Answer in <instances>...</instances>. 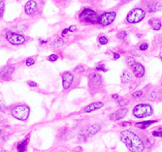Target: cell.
<instances>
[{
	"instance_id": "obj_4",
	"label": "cell",
	"mask_w": 162,
	"mask_h": 152,
	"mask_svg": "<svg viewBox=\"0 0 162 152\" xmlns=\"http://www.w3.org/2000/svg\"><path fill=\"white\" fill-rule=\"evenodd\" d=\"M133 114L137 118H143L152 114V108L147 104H139L133 109Z\"/></svg>"
},
{
	"instance_id": "obj_35",
	"label": "cell",
	"mask_w": 162,
	"mask_h": 152,
	"mask_svg": "<svg viewBox=\"0 0 162 152\" xmlns=\"http://www.w3.org/2000/svg\"><path fill=\"white\" fill-rule=\"evenodd\" d=\"M75 30H76V26H75V25H71V26H69V27H68V31H75Z\"/></svg>"
},
{
	"instance_id": "obj_36",
	"label": "cell",
	"mask_w": 162,
	"mask_h": 152,
	"mask_svg": "<svg viewBox=\"0 0 162 152\" xmlns=\"http://www.w3.org/2000/svg\"><path fill=\"white\" fill-rule=\"evenodd\" d=\"M28 85H29V86H32V87H36V86H37V83H34V81H29V83H28Z\"/></svg>"
},
{
	"instance_id": "obj_1",
	"label": "cell",
	"mask_w": 162,
	"mask_h": 152,
	"mask_svg": "<svg viewBox=\"0 0 162 152\" xmlns=\"http://www.w3.org/2000/svg\"><path fill=\"white\" fill-rule=\"evenodd\" d=\"M120 140L124 144L127 146L131 152H143L144 150V142L135 133L132 131L125 130L121 132Z\"/></svg>"
},
{
	"instance_id": "obj_9",
	"label": "cell",
	"mask_w": 162,
	"mask_h": 152,
	"mask_svg": "<svg viewBox=\"0 0 162 152\" xmlns=\"http://www.w3.org/2000/svg\"><path fill=\"white\" fill-rule=\"evenodd\" d=\"M15 67L13 65H7L4 66L3 68L0 69V78L4 80H9L11 78V76L14 73Z\"/></svg>"
},
{
	"instance_id": "obj_24",
	"label": "cell",
	"mask_w": 162,
	"mask_h": 152,
	"mask_svg": "<svg viewBox=\"0 0 162 152\" xmlns=\"http://www.w3.org/2000/svg\"><path fill=\"white\" fill-rule=\"evenodd\" d=\"M7 109V105L5 104L4 101H0V111L4 112Z\"/></svg>"
},
{
	"instance_id": "obj_14",
	"label": "cell",
	"mask_w": 162,
	"mask_h": 152,
	"mask_svg": "<svg viewBox=\"0 0 162 152\" xmlns=\"http://www.w3.org/2000/svg\"><path fill=\"white\" fill-rule=\"evenodd\" d=\"M145 5H146L147 11L149 13H155L157 11L161 10L162 8L160 3H157V2L153 1V0H147V3Z\"/></svg>"
},
{
	"instance_id": "obj_29",
	"label": "cell",
	"mask_w": 162,
	"mask_h": 152,
	"mask_svg": "<svg viewBox=\"0 0 162 152\" xmlns=\"http://www.w3.org/2000/svg\"><path fill=\"white\" fill-rule=\"evenodd\" d=\"M84 66H83V65H80V66H78L77 67V68L75 69V71L76 72H78V73H83L84 71Z\"/></svg>"
},
{
	"instance_id": "obj_17",
	"label": "cell",
	"mask_w": 162,
	"mask_h": 152,
	"mask_svg": "<svg viewBox=\"0 0 162 152\" xmlns=\"http://www.w3.org/2000/svg\"><path fill=\"white\" fill-rule=\"evenodd\" d=\"M149 23L153 30H160V28L162 26L160 19H150Z\"/></svg>"
},
{
	"instance_id": "obj_31",
	"label": "cell",
	"mask_w": 162,
	"mask_h": 152,
	"mask_svg": "<svg viewBox=\"0 0 162 152\" xmlns=\"http://www.w3.org/2000/svg\"><path fill=\"white\" fill-rule=\"evenodd\" d=\"M147 49H149V45L147 43H143L140 46V50H147Z\"/></svg>"
},
{
	"instance_id": "obj_41",
	"label": "cell",
	"mask_w": 162,
	"mask_h": 152,
	"mask_svg": "<svg viewBox=\"0 0 162 152\" xmlns=\"http://www.w3.org/2000/svg\"><path fill=\"white\" fill-rule=\"evenodd\" d=\"M160 59H161V61H162V47H161V50H160Z\"/></svg>"
},
{
	"instance_id": "obj_19",
	"label": "cell",
	"mask_w": 162,
	"mask_h": 152,
	"mask_svg": "<svg viewBox=\"0 0 162 152\" xmlns=\"http://www.w3.org/2000/svg\"><path fill=\"white\" fill-rule=\"evenodd\" d=\"M131 78H132V76L130 74V72L124 71L123 73V75H121V81H123V83H128L131 81Z\"/></svg>"
},
{
	"instance_id": "obj_43",
	"label": "cell",
	"mask_w": 162,
	"mask_h": 152,
	"mask_svg": "<svg viewBox=\"0 0 162 152\" xmlns=\"http://www.w3.org/2000/svg\"><path fill=\"white\" fill-rule=\"evenodd\" d=\"M0 135H1V130H0Z\"/></svg>"
},
{
	"instance_id": "obj_18",
	"label": "cell",
	"mask_w": 162,
	"mask_h": 152,
	"mask_svg": "<svg viewBox=\"0 0 162 152\" xmlns=\"http://www.w3.org/2000/svg\"><path fill=\"white\" fill-rule=\"evenodd\" d=\"M27 144H28V138H26L24 140L19 142L18 146H17V149H18L19 152H24L27 148Z\"/></svg>"
},
{
	"instance_id": "obj_42",
	"label": "cell",
	"mask_w": 162,
	"mask_h": 152,
	"mask_svg": "<svg viewBox=\"0 0 162 152\" xmlns=\"http://www.w3.org/2000/svg\"><path fill=\"white\" fill-rule=\"evenodd\" d=\"M0 152H5L4 149H0Z\"/></svg>"
},
{
	"instance_id": "obj_3",
	"label": "cell",
	"mask_w": 162,
	"mask_h": 152,
	"mask_svg": "<svg viewBox=\"0 0 162 152\" xmlns=\"http://www.w3.org/2000/svg\"><path fill=\"white\" fill-rule=\"evenodd\" d=\"M30 113V109L29 107L25 105H19L16 106L15 108L12 109V115L18 120L25 121L29 116Z\"/></svg>"
},
{
	"instance_id": "obj_39",
	"label": "cell",
	"mask_w": 162,
	"mask_h": 152,
	"mask_svg": "<svg viewBox=\"0 0 162 152\" xmlns=\"http://www.w3.org/2000/svg\"><path fill=\"white\" fill-rule=\"evenodd\" d=\"M67 32H68V28H66V29H63V31H62V36H64Z\"/></svg>"
},
{
	"instance_id": "obj_23",
	"label": "cell",
	"mask_w": 162,
	"mask_h": 152,
	"mask_svg": "<svg viewBox=\"0 0 162 152\" xmlns=\"http://www.w3.org/2000/svg\"><path fill=\"white\" fill-rule=\"evenodd\" d=\"M34 63H35V60H34V58H32V57L27 58L26 61H25V65L26 66H32Z\"/></svg>"
},
{
	"instance_id": "obj_5",
	"label": "cell",
	"mask_w": 162,
	"mask_h": 152,
	"mask_svg": "<svg viewBox=\"0 0 162 152\" xmlns=\"http://www.w3.org/2000/svg\"><path fill=\"white\" fill-rule=\"evenodd\" d=\"M146 16V12L141 9V8H135L130 12L126 17V21L128 23H138L141 21H143V19Z\"/></svg>"
},
{
	"instance_id": "obj_13",
	"label": "cell",
	"mask_w": 162,
	"mask_h": 152,
	"mask_svg": "<svg viewBox=\"0 0 162 152\" xmlns=\"http://www.w3.org/2000/svg\"><path fill=\"white\" fill-rule=\"evenodd\" d=\"M130 67H131L133 73H134L135 76L137 78H142L145 75V68H144V66L142 65V64L136 62V61H135V62L133 63Z\"/></svg>"
},
{
	"instance_id": "obj_11",
	"label": "cell",
	"mask_w": 162,
	"mask_h": 152,
	"mask_svg": "<svg viewBox=\"0 0 162 152\" xmlns=\"http://www.w3.org/2000/svg\"><path fill=\"white\" fill-rule=\"evenodd\" d=\"M74 77L73 74L70 72H65L62 74V85H63L64 89H68L70 88V86L72 85Z\"/></svg>"
},
{
	"instance_id": "obj_28",
	"label": "cell",
	"mask_w": 162,
	"mask_h": 152,
	"mask_svg": "<svg viewBox=\"0 0 162 152\" xmlns=\"http://www.w3.org/2000/svg\"><path fill=\"white\" fill-rule=\"evenodd\" d=\"M58 59V55L56 54H52L49 56V60L51 61V62H53V61H56Z\"/></svg>"
},
{
	"instance_id": "obj_25",
	"label": "cell",
	"mask_w": 162,
	"mask_h": 152,
	"mask_svg": "<svg viewBox=\"0 0 162 152\" xmlns=\"http://www.w3.org/2000/svg\"><path fill=\"white\" fill-rule=\"evenodd\" d=\"M99 42H100L101 45H106L108 43V39L107 37H105V36H100V37H99Z\"/></svg>"
},
{
	"instance_id": "obj_34",
	"label": "cell",
	"mask_w": 162,
	"mask_h": 152,
	"mask_svg": "<svg viewBox=\"0 0 162 152\" xmlns=\"http://www.w3.org/2000/svg\"><path fill=\"white\" fill-rule=\"evenodd\" d=\"M118 106H124L125 105V101H124L123 99H121V98H119V99L118 100Z\"/></svg>"
},
{
	"instance_id": "obj_40",
	"label": "cell",
	"mask_w": 162,
	"mask_h": 152,
	"mask_svg": "<svg viewBox=\"0 0 162 152\" xmlns=\"http://www.w3.org/2000/svg\"><path fill=\"white\" fill-rule=\"evenodd\" d=\"M40 43H41L42 45H44V44H46V43H47V41H44V40H40Z\"/></svg>"
},
{
	"instance_id": "obj_32",
	"label": "cell",
	"mask_w": 162,
	"mask_h": 152,
	"mask_svg": "<svg viewBox=\"0 0 162 152\" xmlns=\"http://www.w3.org/2000/svg\"><path fill=\"white\" fill-rule=\"evenodd\" d=\"M153 137H160L162 138V130H159V131H154L152 133Z\"/></svg>"
},
{
	"instance_id": "obj_6",
	"label": "cell",
	"mask_w": 162,
	"mask_h": 152,
	"mask_svg": "<svg viewBox=\"0 0 162 152\" xmlns=\"http://www.w3.org/2000/svg\"><path fill=\"white\" fill-rule=\"evenodd\" d=\"M5 38H6V40L9 42L10 44L14 45V46H19V45L24 44V42H25V38L24 35L19 34V33H16V32H12V31L7 32L6 35H5Z\"/></svg>"
},
{
	"instance_id": "obj_7",
	"label": "cell",
	"mask_w": 162,
	"mask_h": 152,
	"mask_svg": "<svg viewBox=\"0 0 162 152\" xmlns=\"http://www.w3.org/2000/svg\"><path fill=\"white\" fill-rule=\"evenodd\" d=\"M116 17V12H105L104 14H102L101 17H99V23H100L102 26H107V25H110L112 22L115 21Z\"/></svg>"
},
{
	"instance_id": "obj_26",
	"label": "cell",
	"mask_w": 162,
	"mask_h": 152,
	"mask_svg": "<svg viewBox=\"0 0 162 152\" xmlns=\"http://www.w3.org/2000/svg\"><path fill=\"white\" fill-rule=\"evenodd\" d=\"M127 35H128V32H126V31H121V32L118 33V37L119 39H124V38L127 37Z\"/></svg>"
},
{
	"instance_id": "obj_22",
	"label": "cell",
	"mask_w": 162,
	"mask_h": 152,
	"mask_svg": "<svg viewBox=\"0 0 162 152\" xmlns=\"http://www.w3.org/2000/svg\"><path fill=\"white\" fill-rule=\"evenodd\" d=\"M4 8H5V3L4 0H0V19L3 17L4 14Z\"/></svg>"
},
{
	"instance_id": "obj_15",
	"label": "cell",
	"mask_w": 162,
	"mask_h": 152,
	"mask_svg": "<svg viewBox=\"0 0 162 152\" xmlns=\"http://www.w3.org/2000/svg\"><path fill=\"white\" fill-rule=\"evenodd\" d=\"M127 112H128L127 109H124V108L120 109H118V111H116L114 112V113L111 114L110 118H111V120H113V121L120 120L127 114Z\"/></svg>"
},
{
	"instance_id": "obj_27",
	"label": "cell",
	"mask_w": 162,
	"mask_h": 152,
	"mask_svg": "<svg viewBox=\"0 0 162 152\" xmlns=\"http://www.w3.org/2000/svg\"><path fill=\"white\" fill-rule=\"evenodd\" d=\"M96 71H102V72H107V69L105 68V65L104 64H101V65H99L96 67Z\"/></svg>"
},
{
	"instance_id": "obj_10",
	"label": "cell",
	"mask_w": 162,
	"mask_h": 152,
	"mask_svg": "<svg viewBox=\"0 0 162 152\" xmlns=\"http://www.w3.org/2000/svg\"><path fill=\"white\" fill-rule=\"evenodd\" d=\"M102 84V78L98 74L93 73L89 76V87L91 89L99 88Z\"/></svg>"
},
{
	"instance_id": "obj_8",
	"label": "cell",
	"mask_w": 162,
	"mask_h": 152,
	"mask_svg": "<svg viewBox=\"0 0 162 152\" xmlns=\"http://www.w3.org/2000/svg\"><path fill=\"white\" fill-rule=\"evenodd\" d=\"M100 129H101V126L99 124H93L87 128H84L83 130L81 131V134L80 135L83 138H89V137L93 136V135H95L97 132H99Z\"/></svg>"
},
{
	"instance_id": "obj_16",
	"label": "cell",
	"mask_w": 162,
	"mask_h": 152,
	"mask_svg": "<svg viewBox=\"0 0 162 152\" xmlns=\"http://www.w3.org/2000/svg\"><path fill=\"white\" fill-rule=\"evenodd\" d=\"M102 107H103V103H101V102H95V103H92V104H90V105H89L87 107H86L84 108V112H92V111H97V109H101Z\"/></svg>"
},
{
	"instance_id": "obj_33",
	"label": "cell",
	"mask_w": 162,
	"mask_h": 152,
	"mask_svg": "<svg viewBox=\"0 0 162 152\" xmlns=\"http://www.w3.org/2000/svg\"><path fill=\"white\" fill-rule=\"evenodd\" d=\"M142 96V91H137V92H134V93L132 94V97L133 98H139Z\"/></svg>"
},
{
	"instance_id": "obj_37",
	"label": "cell",
	"mask_w": 162,
	"mask_h": 152,
	"mask_svg": "<svg viewBox=\"0 0 162 152\" xmlns=\"http://www.w3.org/2000/svg\"><path fill=\"white\" fill-rule=\"evenodd\" d=\"M119 57H120V55L118 53H114V59H118Z\"/></svg>"
},
{
	"instance_id": "obj_30",
	"label": "cell",
	"mask_w": 162,
	"mask_h": 152,
	"mask_svg": "<svg viewBox=\"0 0 162 152\" xmlns=\"http://www.w3.org/2000/svg\"><path fill=\"white\" fill-rule=\"evenodd\" d=\"M134 62H135V60H134V58H133V57H128V58H127V60H126V63L128 64L129 67L131 66Z\"/></svg>"
},
{
	"instance_id": "obj_21",
	"label": "cell",
	"mask_w": 162,
	"mask_h": 152,
	"mask_svg": "<svg viewBox=\"0 0 162 152\" xmlns=\"http://www.w3.org/2000/svg\"><path fill=\"white\" fill-rule=\"evenodd\" d=\"M63 45H64V41L62 40L61 38L56 39V40H55L53 42V46L55 47H61Z\"/></svg>"
},
{
	"instance_id": "obj_12",
	"label": "cell",
	"mask_w": 162,
	"mask_h": 152,
	"mask_svg": "<svg viewBox=\"0 0 162 152\" xmlns=\"http://www.w3.org/2000/svg\"><path fill=\"white\" fill-rule=\"evenodd\" d=\"M36 10H37L36 1H34V0H29L28 2H26V4H25V6H24V12L26 15L28 16L34 15Z\"/></svg>"
},
{
	"instance_id": "obj_38",
	"label": "cell",
	"mask_w": 162,
	"mask_h": 152,
	"mask_svg": "<svg viewBox=\"0 0 162 152\" xmlns=\"http://www.w3.org/2000/svg\"><path fill=\"white\" fill-rule=\"evenodd\" d=\"M119 98H120V97H119L118 94H114V95H113V99H115V100H118Z\"/></svg>"
},
{
	"instance_id": "obj_2",
	"label": "cell",
	"mask_w": 162,
	"mask_h": 152,
	"mask_svg": "<svg viewBox=\"0 0 162 152\" xmlns=\"http://www.w3.org/2000/svg\"><path fill=\"white\" fill-rule=\"evenodd\" d=\"M81 21L87 22V23H99V16L97 15V13L95 11H93L89 8H86L81 12L79 16Z\"/></svg>"
},
{
	"instance_id": "obj_20",
	"label": "cell",
	"mask_w": 162,
	"mask_h": 152,
	"mask_svg": "<svg viewBox=\"0 0 162 152\" xmlns=\"http://www.w3.org/2000/svg\"><path fill=\"white\" fill-rule=\"evenodd\" d=\"M155 122H156V120H149V121H143V122L137 123L136 125H137L138 127H140L141 129H146V128L149 127V126H150Z\"/></svg>"
}]
</instances>
